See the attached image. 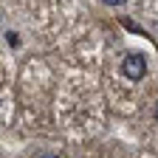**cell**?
<instances>
[{
  "label": "cell",
  "mask_w": 158,
  "mask_h": 158,
  "mask_svg": "<svg viewBox=\"0 0 158 158\" xmlns=\"http://www.w3.org/2000/svg\"><path fill=\"white\" fill-rule=\"evenodd\" d=\"M122 73H124L127 79H133V82L144 79V73H147V59H144L141 54H127L124 62H122Z\"/></svg>",
  "instance_id": "1"
},
{
  "label": "cell",
  "mask_w": 158,
  "mask_h": 158,
  "mask_svg": "<svg viewBox=\"0 0 158 158\" xmlns=\"http://www.w3.org/2000/svg\"><path fill=\"white\" fill-rule=\"evenodd\" d=\"M107 6H122V3H127V0H105Z\"/></svg>",
  "instance_id": "2"
},
{
  "label": "cell",
  "mask_w": 158,
  "mask_h": 158,
  "mask_svg": "<svg viewBox=\"0 0 158 158\" xmlns=\"http://www.w3.org/2000/svg\"><path fill=\"white\" fill-rule=\"evenodd\" d=\"M155 122H158V105H155Z\"/></svg>",
  "instance_id": "3"
},
{
  "label": "cell",
  "mask_w": 158,
  "mask_h": 158,
  "mask_svg": "<svg viewBox=\"0 0 158 158\" xmlns=\"http://www.w3.org/2000/svg\"><path fill=\"white\" fill-rule=\"evenodd\" d=\"M45 158H56V155H45Z\"/></svg>",
  "instance_id": "4"
}]
</instances>
